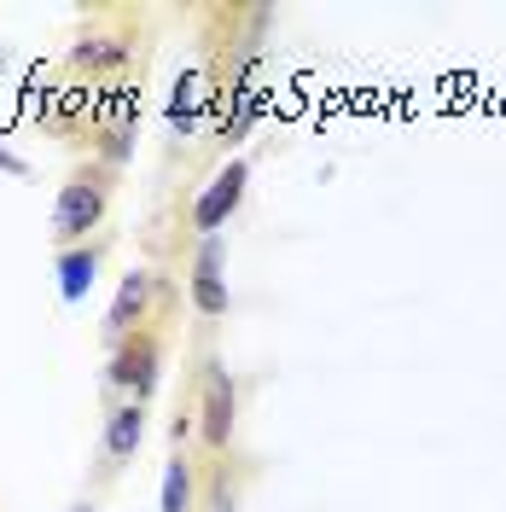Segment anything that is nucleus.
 Returning a JSON list of instances; mask_svg holds the SVG:
<instances>
[{
	"label": "nucleus",
	"instance_id": "obj_1",
	"mask_svg": "<svg viewBox=\"0 0 506 512\" xmlns=\"http://www.w3.org/2000/svg\"><path fill=\"white\" fill-rule=\"evenodd\" d=\"M134 47H140V24L128 18V12H94L76 41H70V53H64V70H70V82H123L128 64H134Z\"/></svg>",
	"mask_w": 506,
	"mask_h": 512
},
{
	"label": "nucleus",
	"instance_id": "obj_2",
	"mask_svg": "<svg viewBox=\"0 0 506 512\" xmlns=\"http://www.w3.org/2000/svg\"><path fill=\"white\" fill-rule=\"evenodd\" d=\"M117 181H123V175H111V169L94 163V158L70 169V181H64L59 198H53V245H59V251L99 239V227L111 216V198H117Z\"/></svg>",
	"mask_w": 506,
	"mask_h": 512
},
{
	"label": "nucleus",
	"instance_id": "obj_3",
	"mask_svg": "<svg viewBox=\"0 0 506 512\" xmlns=\"http://www.w3.org/2000/svg\"><path fill=\"white\" fill-rule=\"evenodd\" d=\"M158 384H163V326L158 320H146V326H134L128 338L111 344L105 390H111L117 402H140V408H152Z\"/></svg>",
	"mask_w": 506,
	"mask_h": 512
},
{
	"label": "nucleus",
	"instance_id": "obj_4",
	"mask_svg": "<svg viewBox=\"0 0 506 512\" xmlns=\"http://www.w3.org/2000/svg\"><path fill=\"white\" fill-rule=\"evenodd\" d=\"M140 443H146V408H140V402H111V408H105V425H99V448H94L88 483H94V489H111V483L134 466Z\"/></svg>",
	"mask_w": 506,
	"mask_h": 512
},
{
	"label": "nucleus",
	"instance_id": "obj_5",
	"mask_svg": "<svg viewBox=\"0 0 506 512\" xmlns=\"http://www.w3.org/2000/svg\"><path fill=\"white\" fill-rule=\"evenodd\" d=\"M233 425H239L233 373H227L222 361H204V384H198V443H204V454H227Z\"/></svg>",
	"mask_w": 506,
	"mask_h": 512
},
{
	"label": "nucleus",
	"instance_id": "obj_6",
	"mask_svg": "<svg viewBox=\"0 0 506 512\" xmlns=\"http://www.w3.org/2000/svg\"><path fill=\"white\" fill-rule=\"evenodd\" d=\"M245 181H251V163L233 158L210 187L198 192V204H192V233H198V239H222L227 216H233V210H239V198H245Z\"/></svg>",
	"mask_w": 506,
	"mask_h": 512
},
{
	"label": "nucleus",
	"instance_id": "obj_7",
	"mask_svg": "<svg viewBox=\"0 0 506 512\" xmlns=\"http://www.w3.org/2000/svg\"><path fill=\"white\" fill-rule=\"evenodd\" d=\"M152 297H158V274H152V268H128L117 297H111V309H105V338L117 344L134 326H146V320H152Z\"/></svg>",
	"mask_w": 506,
	"mask_h": 512
},
{
	"label": "nucleus",
	"instance_id": "obj_8",
	"mask_svg": "<svg viewBox=\"0 0 506 512\" xmlns=\"http://www.w3.org/2000/svg\"><path fill=\"white\" fill-rule=\"evenodd\" d=\"M99 262H105V239H88V245H70L59 251V297L76 309L99 280Z\"/></svg>",
	"mask_w": 506,
	"mask_h": 512
},
{
	"label": "nucleus",
	"instance_id": "obj_9",
	"mask_svg": "<svg viewBox=\"0 0 506 512\" xmlns=\"http://www.w3.org/2000/svg\"><path fill=\"white\" fill-rule=\"evenodd\" d=\"M210 94H216V88H210L204 70H181V76H175V88H169V111H163L175 140H192V134H198V105H204Z\"/></svg>",
	"mask_w": 506,
	"mask_h": 512
},
{
	"label": "nucleus",
	"instance_id": "obj_10",
	"mask_svg": "<svg viewBox=\"0 0 506 512\" xmlns=\"http://www.w3.org/2000/svg\"><path fill=\"white\" fill-rule=\"evenodd\" d=\"M128 123H140V88L134 82H99L94 88V134H105V128H128ZM88 134V140H94Z\"/></svg>",
	"mask_w": 506,
	"mask_h": 512
},
{
	"label": "nucleus",
	"instance_id": "obj_11",
	"mask_svg": "<svg viewBox=\"0 0 506 512\" xmlns=\"http://www.w3.org/2000/svg\"><path fill=\"white\" fill-rule=\"evenodd\" d=\"M158 512H198V472H192V460L181 454V448H175L169 466H163Z\"/></svg>",
	"mask_w": 506,
	"mask_h": 512
},
{
	"label": "nucleus",
	"instance_id": "obj_12",
	"mask_svg": "<svg viewBox=\"0 0 506 512\" xmlns=\"http://www.w3.org/2000/svg\"><path fill=\"white\" fill-rule=\"evenodd\" d=\"M134 140H140V123H128V128H105V134H94V140H88V152H94V163H105L111 175H123L128 158H134Z\"/></svg>",
	"mask_w": 506,
	"mask_h": 512
},
{
	"label": "nucleus",
	"instance_id": "obj_13",
	"mask_svg": "<svg viewBox=\"0 0 506 512\" xmlns=\"http://www.w3.org/2000/svg\"><path fill=\"white\" fill-rule=\"evenodd\" d=\"M192 291V309L204 320H222L227 315V280H187Z\"/></svg>",
	"mask_w": 506,
	"mask_h": 512
},
{
	"label": "nucleus",
	"instance_id": "obj_14",
	"mask_svg": "<svg viewBox=\"0 0 506 512\" xmlns=\"http://www.w3.org/2000/svg\"><path fill=\"white\" fill-rule=\"evenodd\" d=\"M227 268V245L222 239H198V251H192V280H222Z\"/></svg>",
	"mask_w": 506,
	"mask_h": 512
},
{
	"label": "nucleus",
	"instance_id": "obj_15",
	"mask_svg": "<svg viewBox=\"0 0 506 512\" xmlns=\"http://www.w3.org/2000/svg\"><path fill=\"white\" fill-rule=\"evenodd\" d=\"M210 512H239V501H233V489H227V478L210 489Z\"/></svg>",
	"mask_w": 506,
	"mask_h": 512
},
{
	"label": "nucleus",
	"instance_id": "obj_16",
	"mask_svg": "<svg viewBox=\"0 0 506 512\" xmlns=\"http://www.w3.org/2000/svg\"><path fill=\"white\" fill-rule=\"evenodd\" d=\"M0 169H6V175H18V181L30 175V163L18 158V152H6V146H0Z\"/></svg>",
	"mask_w": 506,
	"mask_h": 512
},
{
	"label": "nucleus",
	"instance_id": "obj_17",
	"mask_svg": "<svg viewBox=\"0 0 506 512\" xmlns=\"http://www.w3.org/2000/svg\"><path fill=\"white\" fill-rule=\"evenodd\" d=\"M70 512H99V501H76V507H70Z\"/></svg>",
	"mask_w": 506,
	"mask_h": 512
},
{
	"label": "nucleus",
	"instance_id": "obj_18",
	"mask_svg": "<svg viewBox=\"0 0 506 512\" xmlns=\"http://www.w3.org/2000/svg\"><path fill=\"white\" fill-rule=\"evenodd\" d=\"M0 70H6V53H0Z\"/></svg>",
	"mask_w": 506,
	"mask_h": 512
}]
</instances>
